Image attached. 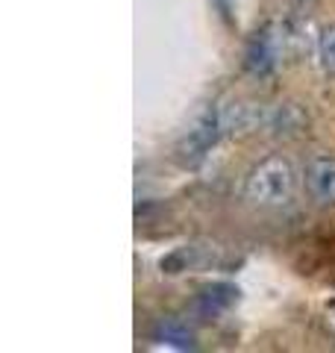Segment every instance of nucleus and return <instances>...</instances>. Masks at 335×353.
Instances as JSON below:
<instances>
[{"instance_id": "1", "label": "nucleus", "mask_w": 335, "mask_h": 353, "mask_svg": "<svg viewBox=\"0 0 335 353\" xmlns=\"http://www.w3.org/2000/svg\"><path fill=\"white\" fill-rule=\"evenodd\" d=\"M297 171L283 153L262 159L244 180V201L259 209H283L294 201Z\"/></svg>"}, {"instance_id": "2", "label": "nucleus", "mask_w": 335, "mask_h": 353, "mask_svg": "<svg viewBox=\"0 0 335 353\" xmlns=\"http://www.w3.org/2000/svg\"><path fill=\"white\" fill-rule=\"evenodd\" d=\"M306 185L318 203H335V157L332 153H318L306 165Z\"/></svg>"}, {"instance_id": "3", "label": "nucleus", "mask_w": 335, "mask_h": 353, "mask_svg": "<svg viewBox=\"0 0 335 353\" xmlns=\"http://www.w3.org/2000/svg\"><path fill=\"white\" fill-rule=\"evenodd\" d=\"M318 59L327 74H335V27H327L318 41Z\"/></svg>"}]
</instances>
